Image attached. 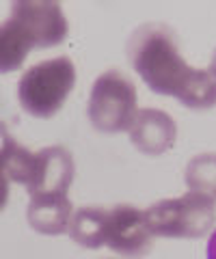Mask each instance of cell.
I'll return each mask as SVG.
<instances>
[{
  "label": "cell",
  "mask_w": 216,
  "mask_h": 259,
  "mask_svg": "<svg viewBox=\"0 0 216 259\" xmlns=\"http://www.w3.org/2000/svg\"><path fill=\"white\" fill-rule=\"evenodd\" d=\"M7 201H9V180L0 173V212L5 209Z\"/></svg>",
  "instance_id": "14"
},
{
  "label": "cell",
  "mask_w": 216,
  "mask_h": 259,
  "mask_svg": "<svg viewBox=\"0 0 216 259\" xmlns=\"http://www.w3.org/2000/svg\"><path fill=\"white\" fill-rule=\"evenodd\" d=\"M35 168V153L13 141L7 125L0 121V173L9 182L26 186Z\"/></svg>",
  "instance_id": "10"
},
{
  "label": "cell",
  "mask_w": 216,
  "mask_h": 259,
  "mask_svg": "<svg viewBox=\"0 0 216 259\" xmlns=\"http://www.w3.org/2000/svg\"><path fill=\"white\" fill-rule=\"evenodd\" d=\"M26 218L35 231L44 236H61L69 229L71 201L67 192L63 194H35L30 197Z\"/></svg>",
  "instance_id": "9"
},
{
  "label": "cell",
  "mask_w": 216,
  "mask_h": 259,
  "mask_svg": "<svg viewBox=\"0 0 216 259\" xmlns=\"http://www.w3.org/2000/svg\"><path fill=\"white\" fill-rule=\"evenodd\" d=\"M33 48L28 32L13 18L0 24V74H9L22 67Z\"/></svg>",
  "instance_id": "11"
},
{
  "label": "cell",
  "mask_w": 216,
  "mask_h": 259,
  "mask_svg": "<svg viewBox=\"0 0 216 259\" xmlns=\"http://www.w3.org/2000/svg\"><path fill=\"white\" fill-rule=\"evenodd\" d=\"M175 121L162 110H139L130 125V139L134 147L147 156H160L175 143Z\"/></svg>",
  "instance_id": "8"
},
{
  "label": "cell",
  "mask_w": 216,
  "mask_h": 259,
  "mask_svg": "<svg viewBox=\"0 0 216 259\" xmlns=\"http://www.w3.org/2000/svg\"><path fill=\"white\" fill-rule=\"evenodd\" d=\"M137 89L119 69H108L93 82L89 95V119L100 132L130 130L137 117Z\"/></svg>",
  "instance_id": "4"
},
{
  "label": "cell",
  "mask_w": 216,
  "mask_h": 259,
  "mask_svg": "<svg viewBox=\"0 0 216 259\" xmlns=\"http://www.w3.org/2000/svg\"><path fill=\"white\" fill-rule=\"evenodd\" d=\"M76 84V67L67 56L50 59L30 67L20 78L18 97L22 108L33 117L57 115Z\"/></svg>",
  "instance_id": "3"
},
{
  "label": "cell",
  "mask_w": 216,
  "mask_h": 259,
  "mask_svg": "<svg viewBox=\"0 0 216 259\" xmlns=\"http://www.w3.org/2000/svg\"><path fill=\"white\" fill-rule=\"evenodd\" d=\"M74 180V158L63 147H46L35 153V168L26 184L28 194H63Z\"/></svg>",
  "instance_id": "7"
},
{
  "label": "cell",
  "mask_w": 216,
  "mask_h": 259,
  "mask_svg": "<svg viewBox=\"0 0 216 259\" xmlns=\"http://www.w3.org/2000/svg\"><path fill=\"white\" fill-rule=\"evenodd\" d=\"M210 74L216 78V52H214V56H212V69H210Z\"/></svg>",
  "instance_id": "16"
},
{
  "label": "cell",
  "mask_w": 216,
  "mask_h": 259,
  "mask_svg": "<svg viewBox=\"0 0 216 259\" xmlns=\"http://www.w3.org/2000/svg\"><path fill=\"white\" fill-rule=\"evenodd\" d=\"M186 184L190 190L216 199V153H201L190 162L186 168Z\"/></svg>",
  "instance_id": "13"
},
{
  "label": "cell",
  "mask_w": 216,
  "mask_h": 259,
  "mask_svg": "<svg viewBox=\"0 0 216 259\" xmlns=\"http://www.w3.org/2000/svg\"><path fill=\"white\" fill-rule=\"evenodd\" d=\"M11 18L28 32L35 48L59 46L67 35L65 15L54 3H13Z\"/></svg>",
  "instance_id": "6"
},
{
  "label": "cell",
  "mask_w": 216,
  "mask_h": 259,
  "mask_svg": "<svg viewBox=\"0 0 216 259\" xmlns=\"http://www.w3.org/2000/svg\"><path fill=\"white\" fill-rule=\"evenodd\" d=\"M205 255H207V259H216V229H214V233L210 236V240H207Z\"/></svg>",
  "instance_id": "15"
},
{
  "label": "cell",
  "mask_w": 216,
  "mask_h": 259,
  "mask_svg": "<svg viewBox=\"0 0 216 259\" xmlns=\"http://www.w3.org/2000/svg\"><path fill=\"white\" fill-rule=\"evenodd\" d=\"M151 233L145 212L134 205H115L106 209L104 244L125 257H143L151 248Z\"/></svg>",
  "instance_id": "5"
},
{
  "label": "cell",
  "mask_w": 216,
  "mask_h": 259,
  "mask_svg": "<svg viewBox=\"0 0 216 259\" xmlns=\"http://www.w3.org/2000/svg\"><path fill=\"white\" fill-rule=\"evenodd\" d=\"M154 236L162 238H201L216 221V201L210 194L190 190L182 197L158 201L145 209Z\"/></svg>",
  "instance_id": "2"
},
{
  "label": "cell",
  "mask_w": 216,
  "mask_h": 259,
  "mask_svg": "<svg viewBox=\"0 0 216 259\" xmlns=\"http://www.w3.org/2000/svg\"><path fill=\"white\" fill-rule=\"evenodd\" d=\"M104 225H106V209L102 207H80L69 221V236L87 248L104 246Z\"/></svg>",
  "instance_id": "12"
},
{
  "label": "cell",
  "mask_w": 216,
  "mask_h": 259,
  "mask_svg": "<svg viewBox=\"0 0 216 259\" xmlns=\"http://www.w3.org/2000/svg\"><path fill=\"white\" fill-rule=\"evenodd\" d=\"M127 59L154 93L173 95L190 108L216 104V78L182 59L175 32L160 24H145L127 41Z\"/></svg>",
  "instance_id": "1"
}]
</instances>
